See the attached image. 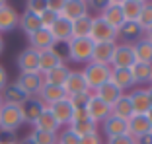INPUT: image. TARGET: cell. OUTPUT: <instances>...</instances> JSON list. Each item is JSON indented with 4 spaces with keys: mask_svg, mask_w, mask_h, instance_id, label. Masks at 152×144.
Instances as JSON below:
<instances>
[{
    "mask_svg": "<svg viewBox=\"0 0 152 144\" xmlns=\"http://www.w3.org/2000/svg\"><path fill=\"white\" fill-rule=\"evenodd\" d=\"M109 82H113L121 92L131 90V88L134 86L131 68H111V78H109Z\"/></svg>",
    "mask_w": 152,
    "mask_h": 144,
    "instance_id": "cell-26",
    "label": "cell"
},
{
    "mask_svg": "<svg viewBox=\"0 0 152 144\" xmlns=\"http://www.w3.org/2000/svg\"><path fill=\"white\" fill-rule=\"evenodd\" d=\"M23 125V115L20 105H8L4 103L0 107V131L16 132Z\"/></svg>",
    "mask_w": 152,
    "mask_h": 144,
    "instance_id": "cell-3",
    "label": "cell"
},
{
    "mask_svg": "<svg viewBox=\"0 0 152 144\" xmlns=\"http://www.w3.org/2000/svg\"><path fill=\"white\" fill-rule=\"evenodd\" d=\"M144 0H121V12L125 22H137L140 16Z\"/></svg>",
    "mask_w": 152,
    "mask_h": 144,
    "instance_id": "cell-31",
    "label": "cell"
},
{
    "mask_svg": "<svg viewBox=\"0 0 152 144\" xmlns=\"http://www.w3.org/2000/svg\"><path fill=\"white\" fill-rule=\"evenodd\" d=\"M150 86H152V82H150Z\"/></svg>",
    "mask_w": 152,
    "mask_h": 144,
    "instance_id": "cell-54",
    "label": "cell"
},
{
    "mask_svg": "<svg viewBox=\"0 0 152 144\" xmlns=\"http://www.w3.org/2000/svg\"><path fill=\"white\" fill-rule=\"evenodd\" d=\"M18 27L26 33L27 37H29L31 33H35V31H39V29H41V20H39V16H35V14L23 10V14H20Z\"/></svg>",
    "mask_w": 152,
    "mask_h": 144,
    "instance_id": "cell-28",
    "label": "cell"
},
{
    "mask_svg": "<svg viewBox=\"0 0 152 144\" xmlns=\"http://www.w3.org/2000/svg\"><path fill=\"white\" fill-rule=\"evenodd\" d=\"M98 16L103 22H107L111 27L117 29L121 23L125 22V20H123V12H121V0H109V2H105Z\"/></svg>",
    "mask_w": 152,
    "mask_h": 144,
    "instance_id": "cell-9",
    "label": "cell"
},
{
    "mask_svg": "<svg viewBox=\"0 0 152 144\" xmlns=\"http://www.w3.org/2000/svg\"><path fill=\"white\" fill-rule=\"evenodd\" d=\"M0 95H2V101L8 103V105H22L23 101H27L26 92H23L16 82H8V84L4 86V90L0 92Z\"/></svg>",
    "mask_w": 152,
    "mask_h": 144,
    "instance_id": "cell-21",
    "label": "cell"
},
{
    "mask_svg": "<svg viewBox=\"0 0 152 144\" xmlns=\"http://www.w3.org/2000/svg\"><path fill=\"white\" fill-rule=\"evenodd\" d=\"M39 20H41V27L49 29V27H51V25H53V23L58 20V14H55V12H51V10L45 8V10H43V14L39 16Z\"/></svg>",
    "mask_w": 152,
    "mask_h": 144,
    "instance_id": "cell-40",
    "label": "cell"
},
{
    "mask_svg": "<svg viewBox=\"0 0 152 144\" xmlns=\"http://www.w3.org/2000/svg\"><path fill=\"white\" fill-rule=\"evenodd\" d=\"M6 84H8V72H6V68L0 64V92L4 90Z\"/></svg>",
    "mask_w": 152,
    "mask_h": 144,
    "instance_id": "cell-45",
    "label": "cell"
},
{
    "mask_svg": "<svg viewBox=\"0 0 152 144\" xmlns=\"http://www.w3.org/2000/svg\"><path fill=\"white\" fill-rule=\"evenodd\" d=\"M64 97H66V92L63 90V86H53V84H43V88L37 94V99L45 107H51L53 103H57Z\"/></svg>",
    "mask_w": 152,
    "mask_h": 144,
    "instance_id": "cell-16",
    "label": "cell"
},
{
    "mask_svg": "<svg viewBox=\"0 0 152 144\" xmlns=\"http://www.w3.org/2000/svg\"><path fill=\"white\" fill-rule=\"evenodd\" d=\"M134 144H152V132L142 135V136H137V138H134Z\"/></svg>",
    "mask_w": 152,
    "mask_h": 144,
    "instance_id": "cell-46",
    "label": "cell"
},
{
    "mask_svg": "<svg viewBox=\"0 0 152 144\" xmlns=\"http://www.w3.org/2000/svg\"><path fill=\"white\" fill-rule=\"evenodd\" d=\"M27 136L31 138L33 144H57V135H55V132H45V131L33 129Z\"/></svg>",
    "mask_w": 152,
    "mask_h": 144,
    "instance_id": "cell-36",
    "label": "cell"
},
{
    "mask_svg": "<svg viewBox=\"0 0 152 144\" xmlns=\"http://www.w3.org/2000/svg\"><path fill=\"white\" fill-rule=\"evenodd\" d=\"M99 127H102V132L107 136V138H111V136H121V135H129V132H127V121L125 119H119V117H113V115H109Z\"/></svg>",
    "mask_w": 152,
    "mask_h": 144,
    "instance_id": "cell-24",
    "label": "cell"
},
{
    "mask_svg": "<svg viewBox=\"0 0 152 144\" xmlns=\"http://www.w3.org/2000/svg\"><path fill=\"white\" fill-rule=\"evenodd\" d=\"M57 144H80V136L76 132H72L68 127H64L57 135Z\"/></svg>",
    "mask_w": 152,
    "mask_h": 144,
    "instance_id": "cell-38",
    "label": "cell"
},
{
    "mask_svg": "<svg viewBox=\"0 0 152 144\" xmlns=\"http://www.w3.org/2000/svg\"><path fill=\"white\" fill-rule=\"evenodd\" d=\"M144 35V29L139 25L137 22H123L119 27H117V43H129L133 45L134 41L142 39Z\"/></svg>",
    "mask_w": 152,
    "mask_h": 144,
    "instance_id": "cell-12",
    "label": "cell"
},
{
    "mask_svg": "<svg viewBox=\"0 0 152 144\" xmlns=\"http://www.w3.org/2000/svg\"><path fill=\"white\" fill-rule=\"evenodd\" d=\"M82 76H84L86 84H88V90L94 94L99 86H103L105 82H109L111 78V66H103V64H96V63H88L84 64V70Z\"/></svg>",
    "mask_w": 152,
    "mask_h": 144,
    "instance_id": "cell-2",
    "label": "cell"
},
{
    "mask_svg": "<svg viewBox=\"0 0 152 144\" xmlns=\"http://www.w3.org/2000/svg\"><path fill=\"white\" fill-rule=\"evenodd\" d=\"M27 41H29L27 47H31L33 51H37V53H43V51H49V49H53V47H57V43H55L51 31L45 29V27H41L39 31L31 33V35L27 37Z\"/></svg>",
    "mask_w": 152,
    "mask_h": 144,
    "instance_id": "cell-14",
    "label": "cell"
},
{
    "mask_svg": "<svg viewBox=\"0 0 152 144\" xmlns=\"http://www.w3.org/2000/svg\"><path fill=\"white\" fill-rule=\"evenodd\" d=\"M127 132H129V136H133V138L152 132V127H150V123H148L146 115H133L131 119H127Z\"/></svg>",
    "mask_w": 152,
    "mask_h": 144,
    "instance_id": "cell-22",
    "label": "cell"
},
{
    "mask_svg": "<svg viewBox=\"0 0 152 144\" xmlns=\"http://www.w3.org/2000/svg\"><path fill=\"white\" fill-rule=\"evenodd\" d=\"M90 29H92V16H84V18L72 22V39H84L90 37Z\"/></svg>",
    "mask_w": 152,
    "mask_h": 144,
    "instance_id": "cell-35",
    "label": "cell"
},
{
    "mask_svg": "<svg viewBox=\"0 0 152 144\" xmlns=\"http://www.w3.org/2000/svg\"><path fill=\"white\" fill-rule=\"evenodd\" d=\"M49 31H51V35H53L57 45H66L68 41L72 39V23L58 16V20L49 27Z\"/></svg>",
    "mask_w": 152,
    "mask_h": 144,
    "instance_id": "cell-15",
    "label": "cell"
},
{
    "mask_svg": "<svg viewBox=\"0 0 152 144\" xmlns=\"http://www.w3.org/2000/svg\"><path fill=\"white\" fill-rule=\"evenodd\" d=\"M49 111L53 113V117L57 119V123L61 125V129L63 127H68L72 121V111H74V107L70 105V101H68V97L61 99V101H57V103H53L49 107Z\"/></svg>",
    "mask_w": 152,
    "mask_h": 144,
    "instance_id": "cell-17",
    "label": "cell"
},
{
    "mask_svg": "<svg viewBox=\"0 0 152 144\" xmlns=\"http://www.w3.org/2000/svg\"><path fill=\"white\" fill-rule=\"evenodd\" d=\"M80 144H103V138L99 132H92V135L80 136Z\"/></svg>",
    "mask_w": 152,
    "mask_h": 144,
    "instance_id": "cell-43",
    "label": "cell"
},
{
    "mask_svg": "<svg viewBox=\"0 0 152 144\" xmlns=\"http://www.w3.org/2000/svg\"><path fill=\"white\" fill-rule=\"evenodd\" d=\"M16 144H33V142H31V138H29V136H26V138H20Z\"/></svg>",
    "mask_w": 152,
    "mask_h": 144,
    "instance_id": "cell-48",
    "label": "cell"
},
{
    "mask_svg": "<svg viewBox=\"0 0 152 144\" xmlns=\"http://www.w3.org/2000/svg\"><path fill=\"white\" fill-rule=\"evenodd\" d=\"M115 45L117 43H94V51H92V60H90V63L103 64V66H111Z\"/></svg>",
    "mask_w": 152,
    "mask_h": 144,
    "instance_id": "cell-18",
    "label": "cell"
},
{
    "mask_svg": "<svg viewBox=\"0 0 152 144\" xmlns=\"http://www.w3.org/2000/svg\"><path fill=\"white\" fill-rule=\"evenodd\" d=\"M66 49V57L68 60L76 64H88L92 60V51H94V41L90 37H84V39H70L64 45Z\"/></svg>",
    "mask_w": 152,
    "mask_h": 144,
    "instance_id": "cell-1",
    "label": "cell"
},
{
    "mask_svg": "<svg viewBox=\"0 0 152 144\" xmlns=\"http://www.w3.org/2000/svg\"><path fill=\"white\" fill-rule=\"evenodd\" d=\"M111 115L113 117H119V119H131L133 117V107H131V101L127 97V94H123L115 103L111 105Z\"/></svg>",
    "mask_w": 152,
    "mask_h": 144,
    "instance_id": "cell-33",
    "label": "cell"
},
{
    "mask_svg": "<svg viewBox=\"0 0 152 144\" xmlns=\"http://www.w3.org/2000/svg\"><path fill=\"white\" fill-rule=\"evenodd\" d=\"M72 132H76L78 136H86V135H92V132H99V125L96 121H92L90 117L82 119V121H72L68 125Z\"/></svg>",
    "mask_w": 152,
    "mask_h": 144,
    "instance_id": "cell-32",
    "label": "cell"
},
{
    "mask_svg": "<svg viewBox=\"0 0 152 144\" xmlns=\"http://www.w3.org/2000/svg\"><path fill=\"white\" fill-rule=\"evenodd\" d=\"M123 94H125V92H121L113 82H105L103 86H99L98 90L94 92V95H98V97L102 99V101H105L107 105H113Z\"/></svg>",
    "mask_w": 152,
    "mask_h": 144,
    "instance_id": "cell-27",
    "label": "cell"
},
{
    "mask_svg": "<svg viewBox=\"0 0 152 144\" xmlns=\"http://www.w3.org/2000/svg\"><path fill=\"white\" fill-rule=\"evenodd\" d=\"M33 129H37V131H45V132H55V135H58V131H61V125L57 123V119L53 117V113L49 111V107H45L43 113H41L39 117H37V121L33 123Z\"/></svg>",
    "mask_w": 152,
    "mask_h": 144,
    "instance_id": "cell-25",
    "label": "cell"
},
{
    "mask_svg": "<svg viewBox=\"0 0 152 144\" xmlns=\"http://www.w3.org/2000/svg\"><path fill=\"white\" fill-rule=\"evenodd\" d=\"M146 94H148V99H150V105H152V86L146 88Z\"/></svg>",
    "mask_w": 152,
    "mask_h": 144,
    "instance_id": "cell-49",
    "label": "cell"
},
{
    "mask_svg": "<svg viewBox=\"0 0 152 144\" xmlns=\"http://www.w3.org/2000/svg\"><path fill=\"white\" fill-rule=\"evenodd\" d=\"M4 51V39H2V35H0V53Z\"/></svg>",
    "mask_w": 152,
    "mask_h": 144,
    "instance_id": "cell-51",
    "label": "cell"
},
{
    "mask_svg": "<svg viewBox=\"0 0 152 144\" xmlns=\"http://www.w3.org/2000/svg\"><path fill=\"white\" fill-rule=\"evenodd\" d=\"M88 2L86 0H64V4H63V10H61V18L68 20V22H76V20H80L84 18V16H88Z\"/></svg>",
    "mask_w": 152,
    "mask_h": 144,
    "instance_id": "cell-6",
    "label": "cell"
},
{
    "mask_svg": "<svg viewBox=\"0 0 152 144\" xmlns=\"http://www.w3.org/2000/svg\"><path fill=\"white\" fill-rule=\"evenodd\" d=\"M86 111H88V117L92 119V121H96L98 125H102V123L111 115V105H107L105 101H102L98 95L92 94L88 105H86Z\"/></svg>",
    "mask_w": 152,
    "mask_h": 144,
    "instance_id": "cell-8",
    "label": "cell"
},
{
    "mask_svg": "<svg viewBox=\"0 0 152 144\" xmlns=\"http://www.w3.org/2000/svg\"><path fill=\"white\" fill-rule=\"evenodd\" d=\"M127 97H129L131 107H133V115H146L148 109L152 107L148 94H146V88H133L127 94Z\"/></svg>",
    "mask_w": 152,
    "mask_h": 144,
    "instance_id": "cell-11",
    "label": "cell"
},
{
    "mask_svg": "<svg viewBox=\"0 0 152 144\" xmlns=\"http://www.w3.org/2000/svg\"><path fill=\"white\" fill-rule=\"evenodd\" d=\"M18 136L16 132H8V131H0V144H16Z\"/></svg>",
    "mask_w": 152,
    "mask_h": 144,
    "instance_id": "cell-44",
    "label": "cell"
},
{
    "mask_svg": "<svg viewBox=\"0 0 152 144\" xmlns=\"http://www.w3.org/2000/svg\"><path fill=\"white\" fill-rule=\"evenodd\" d=\"M6 4V2H4V0H0V8H2V6H4Z\"/></svg>",
    "mask_w": 152,
    "mask_h": 144,
    "instance_id": "cell-52",
    "label": "cell"
},
{
    "mask_svg": "<svg viewBox=\"0 0 152 144\" xmlns=\"http://www.w3.org/2000/svg\"><path fill=\"white\" fill-rule=\"evenodd\" d=\"M63 90L66 92V97L68 95H74V94H80V92H90L80 70H70V74L66 76V80L63 84Z\"/></svg>",
    "mask_w": 152,
    "mask_h": 144,
    "instance_id": "cell-20",
    "label": "cell"
},
{
    "mask_svg": "<svg viewBox=\"0 0 152 144\" xmlns=\"http://www.w3.org/2000/svg\"><path fill=\"white\" fill-rule=\"evenodd\" d=\"M68 74H70V68H68L66 64H61V66H57V68H53V70H49L47 74H43V80H45V84L63 86Z\"/></svg>",
    "mask_w": 152,
    "mask_h": 144,
    "instance_id": "cell-34",
    "label": "cell"
},
{
    "mask_svg": "<svg viewBox=\"0 0 152 144\" xmlns=\"http://www.w3.org/2000/svg\"><path fill=\"white\" fill-rule=\"evenodd\" d=\"M90 95H92V92H80V94L68 95V101H70V105L74 109H86V105L90 101Z\"/></svg>",
    "mask_w": 152,
    "mask_h": 144,
    "instance_id": "cell-39",
    "label": "cell"
},
{
    "mask_svg": "<svg viewBox=\"0 0 152 144\" xmlns=\"http://www.w3.org/2000/svg\"><path fill=\"white\" fill-rule=\"evenodd\" d=\"M103 144H134V138L129 135H121V136H111L107 138Z\"/></svg>",
    "mask_w": 152,
    "mask_h": 144,
    "instance_id": "cell-42",
    "label": "cell"
},
{
    "mask_svg": "<svg viewBox=\"0 0 152 144\" xmlns=\"http://www.w3.org/2000/svg\"><path fill=\"white\" fill-rule=\"evenodd\" d=\"M134 63H137V59H134V53H133V45L117 43L113 59H111V68H131Z\"/></svg>",
    "mask_w": 152,
    "mask_h": 144,
    "instance_id": "cell-7",
    "label": "cell"
},
{
    "mask_svg": "<svg viewBox=\"0 0 152 144\" xmlns=\"http://www.w3.org/2000/svg\"><path fill=\"white\" fill-rule=\"evenodd\" d=\"M90 39L94 43H117V29L103 22L99 16H92V29Z\"/></svg>",
    "mask_w": 152,
    "mask_h": 144,
    "instance_id": "cell-4",
    "label": "cell"
},
{
    "mask_svg": "<svg viewBox=\"0 0 152 144\" xmlns=\"http://www.w3.org/2000/svg\"><path fill=\"white\" fill-rule=\"evenodd\" d=\"M22 115H23V123H29V125L33 127V123L37 121V117H39L41 113H43L45 105L41 103L37 97H27V101H23L22 105Z\"/></svg>",
    "mask_w": 152,
    "mask_h": 144,
    "instance_id": "cell-23",
    "label": "cell"
},
{
    "mask_svg": "<svg viewBox=\"0 0 152 144\" xmlns=\"http://www.w3.org/2000/svg\"><path fill=\"white\" fill-rule=\"evenodd\" d=\"M18 22H20V14L18 10L14 8L12 4L6 2L2 8H0V33H8L12 29L18 27Z\"/></svg>",
    "mask_w": 152,
    "mask_h": 144,
    "instance_id": "cell-19",
    "label": "cell"
},
{
    "mask_svg": "<svg viewBox=\"0 0 152 144\" xmlns=\"http://www.w3.org/2000/svg\"><path fill=\"white\" fill-rule=\"evenodd\" d=\"M131 74H133L134 86H150L152 82V64H144V63H134L131 66Z\"/></svg>",
    "mask_w": 152,
    "mask_h": 144,
    "instance_id": "cell-29",
    "label": "cell"
},
{
    "mask_svg": "<svg viewBox=\"0 0 152 144\" xmlns=\"http://www.w3.org/2000/svg\"><path fill=\"white\" fill-rule=\"evenodd\" d=\"M61 64H66V63H64V55L57 47L39 53V74H47L49 70L61 66Z\"/></svg>",
    "mask_w": 152,
    "mask_h": 144,
    "instance_id": "cell-13",
    "label": "cell"
},
{
    "mask_svg": "<svg viewBox=\"0 0 152 144\" xmlns=\"http://www.w3.org/2000/svg\"><path fill=\"white\" fill-rule=\"evenodd\" d=\"M26 10L27 12L35 14V16H41L45 10V0H27L26 2Z\"/></svg>",
    "mask_w": 152,
    "mask_h": 144,
    "instance_id": "cell-41",
    "label": "cell"
},
{
    "mask_svg": "<svg viewBox=\"0 0 152 144\" xmlns=\"http://www.w3.org/2000/svg\"><path fill=\"white\" fill-rule=\"evenodd\" d=\"M2 105H4V101H2V95H0V107H2Z\"/></svg>",
    "mask_w": 152,
    "mask_h": 144,
    "instance_id": "cell-53",
    "label": "cell"
},
{
    "mask_svg": "<svg viewBox=\"0 0 152 144\" xmlns=\"http://www.w3.org/2000/svg\"><path fill=\"white\" fill-rule=\"evenodd\" d=\"M137 23H139L142 29H146L148 25H152V0H144L142 10H140V16H139V20H137Z\"/></svg>",
    "mask_w": 152,
    "mask_h": 144,
    "instance_id": "cell-37",
    "label": "cell"
},
{
    "mask_svg": "<svg viewBox=\"0 0 152 144\" xmlns=\"http://www.w3.org/2000/svg\"><path fill=\"white\" fill-rule=\"evenodd\" d=\"M133 53L137 63H144V64H152V43L148 39H139L133 43Z\"/></svg>",
    "mask_w": 152,
    "mask_h": 144,
    "instance_id": "cell-30",
    "label": "cell"
},
{
    "mask_svg": "<svg viewBox=\"0 0 152 144\" xmlns=\"http://www.w3.org/2000/svg\"><path fill=\"white\" fill-rule=\"evenodd\" d=\"M146 119H148V123H150V127H152V107L148 109V113H146Z\"/></svg>",
    "mask_w": 152,
    "mask_h": 144,
    "instance_id": "cell-50",
    "label": "cell"
},
{
    "mask_svg": "<svg viewBox=\"0 0 152 144\" xmlns=\"http://www.w3.org/2000/svg\"><path fill=\"white\" fill-rule=\"evenodd\" d=\"M16 64L20 68V74H27V72H39V53L33 51L31 47H26L20 51Z\"/></svg>",
    "mask_w": 152,
    "mask_h": 144,
    "instance_id": "cell-10",
    "label": "cell"
},
{
    "mask_svg": "<svg viewBox=\"0 0 152 144\" xmlns=\"http://www.w3.org/2000/svg\"><path fill=\"white\" fill-rule=\"evenodd\" d=\"M16 84L26 92L27 97H37V94L43 88L45 80H43V74H39V72H27V74H20Z\"/></svg>",
    "mask_w": 152,
    "mask_h": 144,
    "instance_id": "cell-5",
    "label": "cell"
},
{
    "mask_svg": "<svg viewBox=\"0 0 152 144\" xmlns=\"http://www.w3.org/2000/svg\"><path fill=\"white\" fill-rule=\"evenodd\" d=\"M144 39H148V41H150V43H152V25H148L146 27V29H144Z\"/></svg>",
    "mask_w": 152,
    "mask_h": 144,
    "instance_id": "cell-47",
    "label": "cell"
}]
</instances>
